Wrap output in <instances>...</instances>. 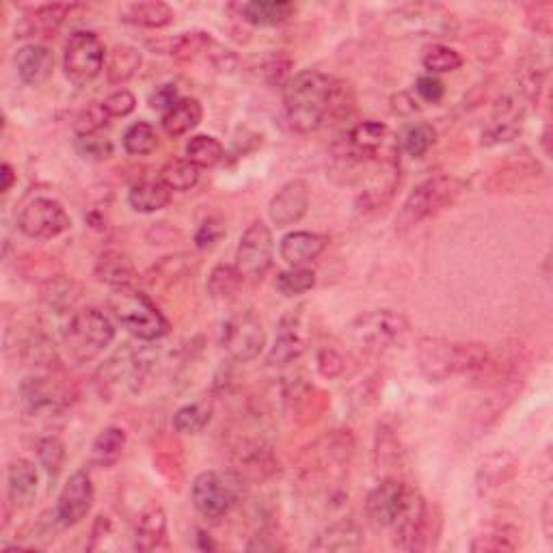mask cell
Wrapping results in <instances>:
<instances>
[{"mask_svg":"<svg viewBox=\"0 0 553 553\" xmlns=\"http://www.w3.org/2000/svg\"><path fill=\"white\" fill-rule=\"evenodd\" d=\"M283 109L292 130L309 134L325 126L329 119H340L353 109L350 87L327 74L305 70L283 85Z\"/></svg>","mask_w":553,"mask_h":553,"instance_id":"6da1fadb","label":"cell"},{"mask_svg":"<svg viewBox=\"0 0 553 553\" xmlns=\"http://www.w3.org/2000/svg\"><path fill=\"white\" fill-rule=\"evenodd\" d=\"M493 363L489 346L480 342H454L443 337H422L417 342V368L430 383H443L454 376L480 374Z\"/></svg>","mask_w":553,"mask_h":553,"instance_id":"7a4b0ae2","label":"cell"},{"mask_svg":"<svg viewBox=\"0 0 553 553\" xmlns=\"http://www.w3.org/2000/svg\"><path fill=\"white\" fill-rule=\"evenodd\" d=\"M63 346L76 363H87L100 357L115 340L113 320L96 307H83L70 314L63 327Z\"/></svg>","mask_w":553,"mask_h":553,"instance_id":"3957f363","label":"cell"},{"mask_svg":"<svg viewBox=\"0 0 553 553\" xmlns=\"http://www.w3.org/2000/svg\"><path fill=\"white\" fill-rule=\"evenodd\" d=\"M115 320L141 342H156L169 333V322L150 296L137 288H117L109 296Z\"/></svg>","mask_w":553,"mask_h":553,"instance_id":"277c9868","label":"cell"},{"mask_svg":"<svg viewBox=\"0 0 553 553\" xmlns=\"http://www.w3.org/2000/svg\"><path fill=\"white\" fill-rule=\"evenodd\" d=\"M463 193V182L454 175H433L417 184L396 217V229L404 232L450 208Z\"/></svg>","mask_w":553,"mask_h":553,"instance_id":"5b68a950","label":"cell"},{"mask_svg":"<svg viewBox=\"0 0 553 553\" xmlns=\"http://www.w3.org/2000/svg\"><path fill=\"white\" fill-rule=\"evenodd\" d=\"M409 333V320L394 309H372L357 316L350 325V337L366 355H383L387 350L400 348L409 340Z\"/></svg>","mask_w":553,"mask_h":553,"instance_id":"8992f818","label":"cell"},{"mask_svg":"<svg viewBox=\"0 0 553 553\" xmlns=\"http://www.w3.org/2000/svg\"><path fill=\"white\" fill-rule=\"evenodd\" d=\"M385 29L396 37H450L458 20L439 3H409L385 13Z\"/></svg>","mask_w":553,"mask_h":553,"instance_id":"52a82bcc","label":"cell"},{"mask_svg":"<svg viewBox=\"0 0 553 553\" xmlns=\"http://www.w3.org/2000/svg\"><path fill=\"white\" fill-rule=\"evenodd\" d=\"M391 541L402 551H426L435 545L441 530L439 517L433 515V508L426 504L420 491L411 489L400 515L391 523Z\"/></svg>","mask_w":553,"mask_h":553,"instance_id":"ba28073f","label":"cell"},{"mask_svg":"<svg viewBox=\"0 0 553 553\" xmlns=\"http://www.w3.org/2000/svg\"><path fill=\"white\" fill-rule=\"evenodd\" d=\"M245 482L236 471H201L191 487L195 510L206 521H221L245 495Z\"/></svg>","mask_w":553,"mask_h":553,"instance_id":"9c48e42d","label":"cell"},{"mask_svg":"<svg viewBox=\"0 0 553 553\" xmlns=\"http://www.w3.org/2000/svg\"><path fill=\"white\" fill-rule=\"evenodd\" d=\"M152 355L150 350H139L130 344H124L117 353L106 359L96 372V387L100 396L111 398L117 391H141L147 376L152 372Z\"/></svg>","mask_w":553,"mask_h":553,"instance_id":"30bf717a","label":"cell"},{"mask_svg":"<svg viewBox=\"0 0 553 553\" xmlns=\"http://www.w3.org/2000/svg\"><path fill=\"white\" fill-rule=\"evenodd\" d=\"M104 42L91 31H76L65 42L63 72L76 87H87L104 70Z\"/></svg>","mask_w":553,"mask_h":553,"instance_id":"8fae6325","label":"cell"},{"mask_svg":"<svg viewBox=\"0 0 553 553\" xmlns=\"http://www.w3.org/2000/svg\"><path fill=\"white\" fill-rule=\"evenodd\" d=\"M266 346V333L260 318L253 312H240L229 316L221 329V348L236 363H249L262 355Z\"/></svg>","mask_w":553,"mask_h":553,"instance_id":"7c38bea8","label":"cell"},{"mask_svg":"<svg viewBox=\"0 0 553 553\" xmlns=\"http://www.w3.org/2000/svg\"><path fill=\"white\" fill-rule=\"evenodd\" d=\"M20 396L31 417H59L72 404V387L57 379L55 374L31 376L20 385Z\"/></svg>","mask_w":553,"mask_h":553,"instance_id":"4fadbf2b","label":"cell"},{"mask_svg":"<svg viewBox=\"0 0 553 553\" xmlns=\"http://www.w3.org/2000/svg\"><path fill=\"white\" fill-rule=\"evenodd\" d=\"M275 240L273 232L264 221H253L245 234L240 236L236 251V268L245 281L262 279L273 266Z\"/></svg>","mask_w":553,"mask_h":553,"instance_id":"5bb4252c","label":"cell"},{"mask_svg":"<svg viewBox=\"0 0 553 553\" xmlns=\"http://www.w3.org/2000/svg\"><path fill=\"white\" fill-rule=\"evenodd\" d=\"M18 227L26 238L50 240L65 234L72 227V219L57 199L37 197L22 208Z\"/></svg>","mask_w":553,"mask_h":553,"instance_id":"9a60e30c","label":"cell"},{"mask_svg":"<svg viewBox=\"0 0 553 553\" xmlns=\"http://www.w3.org/2000/svg\"><path fill=\"white\" fill-rule=\"evenodd\" d=\"M234 471L245 480H266L279 469L271 443L262 437H238L232 445Z\"/></svg>","mask_w":553,"mask_h":553,"instance_id":"2e32d148","label":"cell"},{"mask_svg":"<svg viewBox=\"0 0 553 553\" xmlns=\"http://www.w3.org/2000/svg\"><path fill=\"white\" fill-rule=\"evenodd\" d=\"M96 502V491H93V482L87 471H76L65 482V487L59 493L55 517L61 528H74L83 521Z\"/></svg>","mask_w":553,"mask_h":553,"instance_id":"e0dca14e","label":"cell"},{"mask_svg":"<svg viewBox=\"0 0 553 553\" xmlns=\"http://www.w3.org/2000/svg\"><path fill=\"white\" fill-rule=\"evenodd\" d=\"M307 348V335H305V316L303 307L290 309L286 316H281L277 322L275 342L268 353V363L271 366H288V363L299 359Z\"/></svg>","mask_w":553,"mask_h":553,"instance_id":"ac0fdd59","label":"cell"},{"mask_svg":"<svg viewBox=\"0 0 553 553\" xmlns=\"http://www.w3.org/2000/svg\"><path fill=\"white\" fill-rule=\"evenodd\" d=\"M411 487L398 478H383L366 497V515L376 528H391L407 502Z\"/></svg>","mask_w":553,"mask_h":553,"instance_id":"d6986e66","label":"cell"},{"mask_svg":"<svg viewBox=\"0 0 553 553\" xmlns=\"http://www.w3.org/2000/svg\"><path fill=\"white\" fill-rule=\"evenodd\" d=\"M312 201V191L305 180H290L268 201V219L279 229L299 223Z\"/></svg>","mask_w":553,"mask_h":553,"instance_id":"ffe728a7","label":"cell"},{"mask_svg":"<svg viewBox=\"0 0 553 553\" xmlns=\"http://www.w3.org/2000/svg\"><path fill=\"white\" fill-rule=\"evenodd\" d=\"M78 9L74 3L39 5L18 22V37H52Z\"/></svg>","mask_w":553,"mask_h":553,"instance_id":"44dd1931","label":"cell"},{"mask_svg":"<svg viewBox=\"0 0 553 553\" xmlns=\"http://www.w3.org/2000/svg\"><path fill=\"white\" fill-rule=\"evenodd\" d=\"M132 547L137 551H167V515L160 504L147 506L134 525Z\"/></svg>","mask_w":553,"mask_h":553,"instance_id":"7402d4cb","label":"cell"},{"mask_svg":"<svg viewBox=\"0 0 553 553\" xmlns=\"http://www.w3.org/2000/svg\"><path fill=\"white\" fill-rule=\"evenodd\" d=\"M39 487V471L29 458H16L7 467V497L13 508H26L33 504Z\"/></svg>","mask_w":553,"mask_h":553,"instance_id":"603a6c76","label":"cell"},{"mask_svg":"<svg viewBox=\"0 0 553 553\" xmlns=\"http://www.w3.org/2000/svg\"><path fill=\"white\" fill-rule=\"evenodd\" d=\"M16 70L24 85L39 87L55 70V55L42 44H26L16 52Z\"/></svg>","mask_w":553,"mask_h":553,"instance_id":"cb8c5ba5","label":"cell"},{"mask_svg":"<svg viewBox=\"0 0 553 553\" xmlns=\"http://www.w3.org/2000/svg\"><path fill=\"white\" fill-rule=\"evenodd\" d=\"M327 249V238L316 232H290L281 238L279 255L290 268H303Z\"/></svg>","mask_w":553,"mask_h":553,"instance_id":"d4e9b609","label":"cell"},{"mask_svg":"<svg viewBox=\"0 0 553 553\" xmlns=\"http://www.w3.org/2000/svg\"><path fill=\"white\" fill-rule=\"evenodd\" d=\"M80 296H83L80 283L67 275H52L39 288V301L55 314H74Z\"/></svg>","mask_w":553,"mask_h":553,"instance_id":"484cf974","label":"cell"},{"mask_svg":"<svg viewBox=\"0 0 553 553\" xmlns=\"http://www.w3.org/2000/svg\"><path fill=\"white\" fill-rule=\"evenodd\" d=\"M96 279L106 283V286L117 290V288H134V283L139 279L137 268H134L130 255L117 249H109L100 253V258L96 262Z\"/></svg>","mask_w":553,"mask_h":553,"instance_id":"4316f807","label":"cell"},{"mask_svg":"<svg viewBox=\"0 0 553 553\" xmlns=\"http://www.w3.org/2000/svg\"><path fill=\"white\" fill-rule=\"evenodd\" d=\"M363 547V534L359 525L350 519H337L322 530L314 543H309V551H357Z\"/></svg>","mask_w":553,"mask_h":553,"instance_id":"83f0119b","label":"cell"},{"mask_svg":"<svg viewBox=\"0 0 553 553\" xmlns=\"http://www.w3.org/2000/svg\"><path fill=\"white\" fill-rule=\"evenodd\" d=\"M519 396V385L517 381H508L504 385H499L495 389V394L484 400L480 407L476 409L474 417H471V433L476 435H487V430L506 413V409L510 407L515 398Z\"/></svg>","mask_w":553,"mask_h":553,"instance_id":"f1b7e54d","label":"cell"},{"mask_svg":"<svg viewBox=\"0 0 553 553\" xmlns=\"http://www.w3.org/2000/svg\"><path fill=\"white\" fill-rule=\"evenodd\" d=\"M236 9L238 18L251 26H281L296 13V7L286 0H251L236 5Z\"/></svg>","mask_w":553,"mask_h":553,"instance_id":"f546056e","label":"cell"},{"mask_svg":"<svg viewBox=\"0 0 553 553\" xmlns=\"http://www.w3.org/2000/svg\"><path fill=\"white\" fill-rule=\"evenodd\" d=\"M515 474H517L515 456L508 452H497L480 465L476 476V489L482 497L491 495L506 487V484L515 478Z\"/></svg>","mask_w":553,"mask_h":553,"instance_id":"4dcf8cb0","label":"cell"},{"mask_svg":"<svg viewBox=\"0 0 553 553\" xmlns=\"http://www.w3.org/2000/svg\"><path fill=\"white\" fill-rule=\"evenodd\" d=\"M156 48L178 61H195L197 57L204 55L212 57L217 42H214L212 35L206 31H186L178 37L167 39V42H160Z\"/></svg>","mask_w":553,"mask_h":553,"instance_id":"1f68e13d","label":"cell"},{"mask_svg":"<svg viewBox=\"0 0 553 553\" xmlns=\"http://www.w3.org/2000/svg\"><path fill=\"white\" fill-rule=\"evenodd\" d=\"M119 20L141 26V29H165L175 20V11L167 5L160 3V0H147V3H130L121 7Z\"/></svg>","mask_w":553,"mask_h":553,"instance_id":"d6a6232c","label":"cell"},{"mask_svg":"<svg viewBox=\"0 0 553 553\" xmlns=\"http://www.w3.org/2000/svg\"><path fill=\"white\" fill-rule=\"evenodd\" d=\"M521 547V532L510 523H493L474 536L469 549L474 553H510Z\"/></svg>","mask_w":553,"mask_h":553,"instance_id":"836d02e7","label":"cell"},{"mask_svg":"<svg viewBox=\"0 0 553 553\" xmlns=\"http://www.w3.org/2000/svg\"><path fill=\"white\" fill-rule=\"evenodd\" d=\"M385 139H387V126L381 124V121H361V124L350 128L344 137L350 150L363 160L379 154Z\"/></svg>","mask_w":553,"mask_h":553,"instance_id":"e575fe53","label":"cell"},{"mask_svg":"<svg viewBox=\"0 0 553 553\" xmlns=\"http://www.w3.org/2000/svg\"><path fill=\"white\" fill-rule=\"evenodd\" d=\"M201 119H204V109H201V102L197 98H180L178 104L163 113V130L169 137H184L191 130H195Z\"/></svg>","mask_w":553,"mask_h":553,"instance_id":"d590c367","label":"cell"},{"mask_svg":"<svg viewBox=\"0 0 553 553\" xmlns=\"http://www.w3.org/2000/svg\"><path fill=\"white\" fill-rule=\"evenodd\" d=\"M171 193H173L171 188L165 186L160 180H143L130 188L128 204L132 210L143 214L158 212L169 206Z\"/></svg>","mask_w":553,"mask_h":553,"instance_id":"8d00e7d4","label":"cell"},{"mask_svg":"<svg viewBox=\"0 0 553 553\" xmlns=\"http://www.w3.org/2000/svg\"><path fill=\"white\" fill-rule=\"evenodd\" d=\"M141 65H143V57L139 48L128 44L115 46L111 50L109 61H106V80H109L111 85H124L137 76Z\"/></svg>","mask_w":553,"mask_h":553,"instance_id":"74e56055","label":"cell"},{"mask_svg":"<svg viewBox=\"0 0 553 553\" xmlns=\"http://www.w3.org/2000/svg\"><path fill=\"white\" fill-rule=\"evenodd\" d=\"M374 467L376 469H394L402 461V445L396 428L389 422L376 424V435H374Z\"/></svg>","mask_w":553,"mask_h":553,"instance_id":"f35d334b","label":"cell"},{"mask_svg":"<svg viewBox=\"0 0 553 553\" xmlns=\"http://www.w3.org/2000/svg\"><path fill=\"white\" fill-rule=\"evenodd\" d=\"M126 441H128V437L124 433V428H119V426L104 428L91 445V463L96 467H104V469L113 467L121 458V454H124Z\"/></svg>","mask_w":553,"mask_h":553,"instance_id":"ab89813d","label":"cell"},{"mask_svg":"<svg viewBox=\"0 0 553 553\" xmlns=\"http://www.w3.org/2000/svg\"><path fill=\"white\" fill-rule=\"evenodd\" d=\"M154 465L160 471L169 487L180 489L184 482V461H182V448L180 443H175L171 439H163V443L154 450Z\"/></svg>","mask_w":553,"mask_h":553,"instance_id":"60d3db41","label":"cell"},{"mask_svg":"<svg viewBox=\"0 0 553 553\" xmlns=\"http://www.w3.org/2000/svg\"><path fill=\"white\" fill-rule=\"evenodd\" d=\"M288 402L292 404L296 420H303L305 417V420L309 422V420H316V417H320V413L325 411L327 396L322 394L320 389H316L314 385L299 383L296 387H292Z\"/></svg>","mask_w":553,"mask_h":553,"instance_id":"b9f144b4","label":"cell"},{"mask_svg":"<svg viewBox=\"0 0 553 553\" xmlns=\"http://www.w3.org/2000/svg\"><path fill=\"white\" fill-rule=\"evenodd\" d=\"M199 167L193 165L191 160L186 158H171L165 163V167L160 169V182H163L165 186H169L171 191H178V193H184V191H191V188L197 186L199 182Z\"/></svg>","mask_w":553,"mask_h":553,"instance_id":"7bdbcfd3","label":"cell"},{"mask_svg":"<svg viewBox=\"0 0 553 553\" xmlns=\"http://www.w3.org/2000/svg\"><path fill=\"white\" fill-rule=\"evenodd\" d=\"M212 420V407L208 402L184 404L173 413V430L180 435H199Z\"/></svg>","mask_w":553,"mask_h":553,"instance_id":"ee69618b","label":"cell"},{"mask_svg":"<svg viewBox=\"0 0 553 553\" xmlns=\"http://www.w3.org/2000/svg\"><path fill=\"white\" fill-rule=\"evenodd\" d=\"M225 156V150L219 139L210 137V134H195V137L186 143V160H191L199 169H210L219 165Z\"/></svg>","mask_w":553,"mask_h":553,"instance_id":"f6af8a7d","label":"cell"},{"mask_svg":"<svg viewBox=\"0 0 553 553\" xmlns=\"http://www.w3.org/2000/svg\"><path fill=\"white\" fill-rule=\"evenodd\" d=\"M242 275L238 273L236 264H219L212 268V273L208 277V294L217 301H227L240 290L242 286Z\"/></svg>","mask_w":553,"mask_h":553,"instance_id":"bcb514c9","label":"cell"},{"mask_svg":"<svg viewBox=\"0 0 553 553\" xmlns=\"http://www.w3.org/2000/svg\"><path fill=\"white\" fill-rule=\"evenodd\" d=\"M39 465L44 467L50 480H57L65 465V443L57 435H46L37 441Z\"/></svg>","mask_w":553,"mask_h":553,"instance_id":"7dc6e473","label":"cell"},{"mask_svg":"<svg viewBox=\"0 0 553 553\" xmlns=\"http://www.w3.org/2000/svg\"><path fill=\"white\" fill-rule=\"evenodd\" d=\"M158 147V134L152 124L137 121L124 132V150L132 156H150Z\"/></svg>","mask_w":553,"mask_h":553,"instance_id":"c3c4849f","label":"cell"},{"mask_svg":"<svg viewBox=\"0 0 553 553\" xmlns=\"http://www.w3.org/2000/svg\"><path fill=\"white\" fill-rule=\"evenodd\" d=\"M422 63L428 70V74L435 76V74H448V72L458 70V67L463 65V57H461V52L450 48V46L433 44L424 50Z\"/></svg>","mask_w":553,"mask_h":553,"instance_id":"681fc988","label":"cell"},{"mask_svg":"<svg viewBox=\"0 0 553 553\" xmlns=\"http://www.w3.org/2000/svg\"><path fill=\"white\" fill-rule=\"evenodd\" d=\"M517 85L523 100H528L532 104L538 102L545 85V67L538 65L534 59L523 61L517 70Z\"/></svg>","mask_w":553,"mask_h":553,"instance_id":"f907efd6","label":"cell"},{"mask_svg":"<svg viewBox=\"0 0 553 553\" xmlns=\"http://www.w3.org/2000/svg\"><path fill=\"white\" fill-rule=\"evenodd\" d=\"M437 143V130L430 124H413L402 134V150L411 158H422Z\"/></svg>","mask_w":553,"mask_h":553,"instance_id":"816d5d0a","label":"cell"},{"mask_svg":"<svg viewBox=\"0 0 553 553\" xmlns=\"http://www.w3.org/2000/svg\"><path fill=\"white\" fill-rule=\"evenodd\" d=\"M275 286L281 294L296 296L305 294L316 286V273L309 271V268H290V271H283L277 275Z\"/></svg>","mask_w":553,"mask_h":553,"instance_id":"f5cc1de1","label":"cell"},{"mask_svg":"<svg viewBox=\"0 0 553 553\" xmlns=\"http://www.w3.org/2000/svg\"><path fill=\"white\" fill-rule=\"evenodd\" d=\"M111 117L104 113L102 102H93L87 109L80 111L74 119V132L76 137H87V134H100V130L106 126V121Z\"/></svg>","mask_w":553,"mask_h":553,"instance_id":"db71d44e","label":"cell"},{"mask_svg":"<svg viewBox=\"0 0 553 553\" xmlns=\"http://www.w3.org/2000/svg\"><path fill=\"white\" fill-rule=\"evenodd\" d=\"M76 152L91 163H102V160L113 154L111 139L100 137V134H87V137H76Z\"/></svg>","mask_w":553,"mask_h":553,"instance_id":"11a10c76","label":"cell"},{"mask_svg":"<svg viewBox=\"0 0 553 553\" xmlns=\"http://www.w3.org/2000/svg\"><path fill=\"white\" fill-rule=\"evenodd\" d=\"M227 229H225V221L219 217H208L204 223L197 227L195 232V245L201 251H210L219 245V242L225 238Z\"/></svg>","mask_w":553,"mask_h":553,"instance_id":"9f6ffc18","label":"cell"},{"mask_svg":"<svg viewBox=\"0 0 553 553\" xmlns=\"http://www.w3.org/2000/svg\"><path fill=\"white\" fill-rule=\"evenodd\" d=\"M525 22L538 35H551L553 29V5L551 3H532L525 7Z\"/></svg>","mask_w":553,"mask_h":553,"instance_id":"6f0895ef","label":"cell"},{"mask_svg":"<svg viewBox=\"0 0 553 553\" xmlns=\"http://www.w3.org/2000/svg\"><path fill=\"white\" fill-rule=\"evenodd\" d=\"M102 109L111 119L128 117L134 109H137V98H134V93L128 89H117L111 93V96H106L102 100Z\"/></svg>","mask_w":553,"mask_h":553,"instance_id":"680465c9","label":"cell"},{"mask_svg":"<svg viewBox=\"0 0 553 553\" xmlns=\"http://www.w3.org/2000/svg\"><path fill=\"white\" fill-rule=\"evenodd\" d=\"M316 366H318V372L325 376V379L333 381V379H340V376L346 372V359L337 353L335 348L325 346L318 350Z\"/></svg>","mask_w":553,"mask_h":553,"instance_id":"91938a15","label":"cell"},{"mask_svg":"<svg viewBox=\"0 0 553 553\" xmlns=\"http://www.w3.org/2000/svg\"><path fill=\"white\" fill-rule=\"evenodd\" d=\"M288 545L283 543V536L277 534L275 528L271 525H264L258 532L251 536V541L247 543V551H286Z\"/></svg>","mask_w":553,"mask_h":553,"instance_id":"94428289","label":"cell"},{"mask_svg":"<svg viewBox=\"0 0 553 553\" xmlns=\"http://www.w3.org/2000/svg\"><path fill=\"white\" fill-rule=\"evenodd\" d=\"M415 91H417V96H420L424 102H428V104H437V102H441V98L445 96V85H443V80H441V78H437V76H433V74H428V76L417 78Z\"/></svg>","mask_w":553,"mask_h":553,"instance_id":"6125c7cd","label":"cell"},{"mask_svg":"<svg viewBox=\"0 0 553 553\" xmlns=\"http://www.w3.org/2000/svg\"><path fill=\"white\" fill-rule=\"evenodd\" d=\"M180 100V91L175 85H163V87H158L154 93H152V98H150V106L154 111H160V113H167L169 109H173L175 104H178Z\"/></svg>","mask_w":553,"mask_h":553,"instance_id":"be15d7a7","label":"cell"},{"mask_svg":"<svg viewBox=\"0 0 553 553\" xmlns=\"http://www.w3.org/2000/svg\"><path fill=\"white\" fill-rule=\"evenodd\" d=\"M543 532H545L547 541H551V538H553V502H551V495L545 499V504H543Z\"/></svg>","mask_w":553,"mask_h":553,"instance_id":"e7e4bbea","label":"cell"},{"mask_svg":"<svg viewBox=\"0 0 553 553\" xmlns=\"http://www.w3.org/2000/svg\"><path fill=\"white\" fill-rule=\"evenodd\" d=\"M0 175H3V186L0 188H3V193L7 195L13 188V184H16V169H13L9 163H3V167H0Z\"/></svg>","mask_w":553,"mask_h":553,"instance_id":"03108f58","label":"cell"}]
</instances>
